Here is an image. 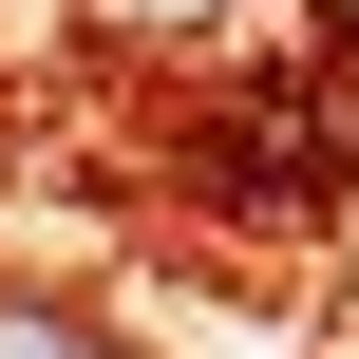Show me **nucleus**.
<instances>
[{"label": "nucleus", "mask_w": 359, "mask_h": 359, "mask_svg": "<svg viewBox=\"0 0 359 359\" xmlns=\"http://www.w3.org/2000/svg\"><path fill=\"white\" fill-rule=\"evenodd\" d=\"M0 359H114L95 322H57V303H0Z\"/></svg>", "instance_id": "nucleus-1"}, {"label": "nucleus", "mask_w": 359, "mask_h": 359, "mask_svg": "<svg viewBox=\"0 0 359 359\" xmlns=\"http://www.w3.org/2000/svg\"><path fill=\"white\" fill-rule=\"evenodd\" d=\"M114 38H208V19H246V0H95Z\"/></svg>", "instance_id": "nucleus-2"}]
</instances>
